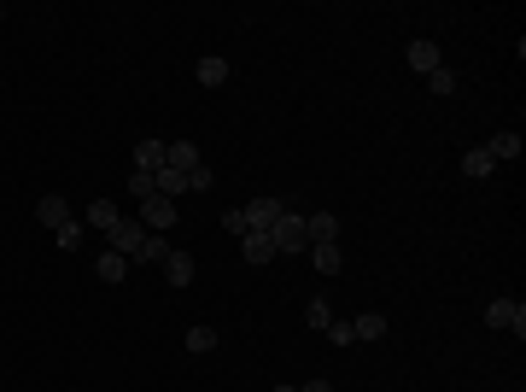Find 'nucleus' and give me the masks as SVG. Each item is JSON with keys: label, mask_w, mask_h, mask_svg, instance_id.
I'll use <instances>...</instances> for the list:
<instances>
[{"label": "nucleus", "mask_w": 526, "mask_h": 392, "mask_svg": "<svg viewBox=\"0 0 526 392\" xmlns=\"http://www.w3.org/2000/svg\"><path fill=\"white\" fill-rule=\"evenodd\" d=\"M187 351H194V357L217 351V328H211V323H194V328H187Z\"/></svg>", "instance_id": "aec40b11"}, {"label": "nucleus", "mask_w": 526, "mask_h": 392, "mask_svg": "<svg viewBox=\"0 0 526 392\" xmlns=\"http://www.w3.org/2000/svg\"><path fill=\"white\" fill-rule=\"evenodd\" d=\"M427 94H439V100H450V94H457V70H450V65H439V70H427Z\"/></svg>", "instance_id": "412c9836"}, {"label": "nucleus", "mask_w": 526, "mask_h": 392, "mask_svg": "<svg viewBox=\"0 0 526 392\" xmlns=\"http://www.w3.org/2000/svg\"><path fill=\"white\" fill-rule=\"evenodd\" d=\"M164 281H170V287H187V281H194V258L170 246V258H164Z\"/></svg>", "instance_id": "a211bd4d"}, {"label": "nucleus", "mask_w": 526, "mask_h": 392, "mask_svg": "<svg viewBox=\"0 0 526 392\" xmlns=\"http://www.w3.org/2000/svg\"><path fill=\"white\" fill-rule=\"evenodd\" d=\"M299 392H333V387H328V380H305V387H299Z\"/></svg>", "instance_id": "bb28decb"}, {"label": "nucleus", "mask_w": 526, "mask_h": 392, "mask_svg": "<svg viewBox=\"0 0 526 392\" xmlns=\"http://www.w3.org/2000/svg\"><path fill=\"white\" fill-rule=\"evenodd\" d=\"M491 170H498V158L485 153V147H468V153H462V176H468V182H491Z\"/></svg>", "instance_id": "f8f14e48"}, {"label": "nucleus", "mask_w": 526, "mask_h": 392, "mask_svg": "<svg viewBox=\"0 0 526 392\" xmlns=\"http://www.w3.org/2000/svg\"><path fill=\"white\" fill-rule=\"evenodd\" d=\"M240 258H246L251 269L275 264V240H269V235H258V228H251V235H240Z\"/></svg>", "instance_id": "9b49d317"}, {"label": "nucleus", "mask_w": 526, "mask_h": 392, "mask_svg": "<svg viewBox=\"0 0 526 392\" xmlns=\"http://www.w3.org/2000/svg\"><path fill=\"white\" fill-rule=\"evenodd\" d=\"M129 194H135V205H140V199H153V194H158V182L147 176V170H129Z\"/></svg>", "instance_id": "b1692460"}, {"label": "nucleus", "mask_w": 526, "mask_h": 392, "mask_svg": "<svg viewBox=\"0 0 526 392\" xmlns=\"http://www.w3.org/2000/svg\"><path fill=\"white\" fill-rule=\"evenodd\" d=\"M211 188H217V170H211V164H199L194 176H187V194H211Z\"/></svg>", "instance_id": "a878e982"}, {"label": "nucleus", "mask_w": 526, "mask_h": 392, "mask_svg": "<svg viewBox=\"0 0 526 392\" xmlns=\"http://www.w3.org/2000/svg\"><path fill=\"white\" fill-rule=\"evenodd\" d=\"M53 240H59V252H83V246H88V223L76 217V223H65Z\"/></svg>", "instance_id": "6ab92c4d"}, {"label": "nucleus", "mask_w": 526, "mask_h": 392, "mask_svg": "<svg viewBox=\"0 0 526 392\" xmlns=\"http://www.w3.org/2000/svg\"><path fill=\"white\" fill-rule=\"evenodd\" d=\"M480 323L485 328H503V334H514V340H526V299H485Z\"/></svg>", "instance_id": "f03ea898"}, {"label": "nucleus", "mask_w": 526, "mask_h": 392, "mask_svg": "<svg viewBox=\"0 0 526 392\" xmlns=\"http://www.w3.org/2000/svg\"><path fill=\"white\" fill-rule=\"evenodd\" d=\"M94 276L106 281V287H117V281H129V258L111 252V246H100V252H94Z\"/></svg>", "instance_id": "9d476101"}, {"label": "nucleus", "mask_w": 526, "mask_h": 392, "mask_svg": "<svg viewBox=\"0 0 526 392\" xmlns=\"http://www.w3.org/2000/svg\"><path fill=\"white\" fill-rule=\"evenodd\" d=\"M305 235L310 246H339V217L333 211H305Z\"/></svg>", "instance_id": "0eeeda50"}, {"label": "nucleus", "mask_w": 526, "mask_h": 392, "mask_svg": "<svg viewBox=\"0 0 526 392\" xmlns=\"http://www.w3.org/2000/svg\"><path fill=\"white\" fill-rule=\"evenodd\" d=\"M117 217H124V211L111 205V199H94V205L83 211V223H88V228H100V235H111V228H117Z\"/></svg>", "instance_id": "2eb2a0df"}, {"label": "nucleus", "mask_w": 526, "mask_h": 392, "mask_svg": "<svg viewBox=\"0 0 526 392\" xmlns=\"http://www.w3.org/2000/svg\"><path fill=\"white\" fill-rule=\"evenodd\" d=\"M106 246H111V252H124L129 264H135L140 246H147V228H140V217H117V228L106 235Z\"/></svg>", "instance_id": "7ed1b4c3"}, {"label": "nucleus", "mask_w": 526, "mask_h": 392, "mask_svg": "<svg viewBox=\"0 0 526 392\" xmlns=\"http://www.w3.org/2000/svg\"><path fill=\"white\" fill-rule=\"evenodd\" d=\"M140 228H147V235H170V228H176V199H164V194L140 199Z\"/></svg>", "instance_id": "20e7f679"}, {"label": "nucleus", "mask_w": 526, "mask_h": 392, "mask_svg": "<svg viewBox=\"0 0 526 392\" xmlns=\"http://www.w3.org/2000/svg\"><path fill=\"white\" fill-rule=\"evenodd\" d=\"M310 264H316V276H339V269H346V252H339V246H310Z\"/></svg>", "instance_id": "f3484780"}, {"label": "nucleus", "mask_w": 526, "mask_h": 392, "mask_svg": "<svg viewBox=\"0 0 526 392\" xmlns=\"http://www.w3.org/2000/svg\"><path fill=\"white\" fill-rule=\"evenodd\" d=\"M269 240H275V258H299V252H310L305 211H299V205H287V211H281V223L269 228Z\"/></svg>", "instance_id": "f257e3e1"}, {"label": "nucleus", "mask_w": 526, "mask_h": 392, "mask_svg": "<svg viewBox=\"0 0 526 392\" xmlns=\"http://www.w3.org/2000/svg\"><path fill=\"white\" fill-rule=\"evenodd\" d=\"M322 334H328V346H357V340H351V323H346V316H333Z\"/></svg>", "instance_id": "393cba45"}, {"label": "nucleus", "mask_w": 526, "mask_h": 392, "mask_svg": "<svg viewBox=\"0 0 526 392\" xmlns=\"http://www.w3.org/2000/svg\"><path fill=\"white\" fill-rule=\"evenodd\" d=\"M351 323V340H357V346H374V340H387V316H380V310H357V316H346Z\"/></svg>", "instance_id": "6e6552de"}, {"label": "nucleus", "mask_w": 526, "mask_h": 392, "mask_svg": "<svg viewBox=\"0 0 526 392\" xmlns=\"http://www.w3.org/2000/svg\"><path fill=\"white\" fill-rule=\"evenodd\" d=\"M275 392H299V387H287V380H281V387H275Z\"/></svg>", "instance_id": "cd10ccee"}, {"label": "nucleus", "mask_w": 526, "mask_h": 392, "mask_svg": "<svg viewBox=\"0 0 526 392\" xmlns=\"http://www.w3.org/2000/svg\"><path fill=\"white\" fill-rule=\"evenodd\" d=\"M199 164H205V153H199L194 140H170V147H164V170H176L181 182H187V176H194Z\"/></svg>", "instance_id": "423d86ee"}, {"label": "nucleus", "mask_w": 526, "mask_h": 392, "mask_svg": "<svg viewBox=\"0 0 526 392\" xmlns=\"http://www.w3.org/2000/svg\"><path fill=\"white\" fill-rule=\"evenodd\" d=\"M0 18H6V6H0Z\"/></svg>", "instance_id": "c85d7f7f"}, {"label": "nucleus", "mask_w": 526, "mask_h": 392, "mask_svg": "<svg viewBox=\"0 0 526 392\" xmlns=\"http://www.w3.org/2000/svg\"><path fill=\"white\" fill-rule=\"evenodd\" d=\"M480 147H485L491 158H498V164H509V158H521V135H514V129H498V135H491V140H480Z\"/></svg>", "instance_id": "4468645a"}, {"label": "nucleus", "mask_w": 526, "mask_h": 392, "mask_svg": "<svg viewBox=\"0 0 526 392\" xmlns=\"http://www.w3.org/2000/svg\"><path fill=\"white\" fill-rule=\"evenodd\" d=\"M36 223H42V228H53V235H59V228H65V223H76V211H70V199L47 194L42 205H36Z\"/></svg>", "instance_id": "1a4fd4ad"}, {"label": "nucleus", "mask_w": 526, "mask_h": 392, "mask_svg": "<svg viewBox=\"0 0 526 392\" xmlns=\"http://www.w3.org/2000/svg\"><path fill=\"white\" fill-rule=\"evenodd\" d=\"M403 65L416 70V76H427V70L444 65V53H439V42H433V36H416V42L403 47Z\"/></svg>", "instance_id": "39448f33"}, {"label": "nucleus", "mask_w": 526, "mask_h": 392, "mask_svg": "<svg viewBox=\"0 0 526 392\" xmlns=\"http://www.w3.org/2000/svg\"><path fill=\"white\" fill-rule=\"evenodd\" d=\"M164 258H170V240L164 235H147V246H140L135 264H164Z\"/></svg>", "instance_id": "5701e85b"}, {"label": "nucleus", "mask_w": 526, "mask_h": 392, "mask_svg": "<svg viewBox=\"0 0 526 392\" xmlns=\"http://www.w3.org/2000/svg\"><path fill=\"white\" fill-rule=\"evenodd\" d=\"M194 76H199L205 88H222V83H228V59H222V53H205V59L194 65Z\"/></svg>", "instance_id": "dca6fc26"}, {"label": "nucleus", "mask_w": 526, "mask_h": 392, "mask_svg": "<svg viewBox=\"0 0 526 392\" xmlns=\"http://www.w3.org/2000/svg\"><path fill=\"white\" fill-rule=\"evenodd\" d=\"M328 323H333V305H328V299H310V305H305V328H316V334H322Z\"/></svg>", "instance_id": "4be33fe9"}, {"label": "nucleus", "mask_w": 526, "mask_h": 392, "mask_svg": "<svg viewBox=\"0 0 526 392\" xmlns=\"http://www.w3.org/2000/svg\"><path fill=\"white\" fill-rule=\"evenodd\" d=\"M164 147H170V140L147 135V140L135 147V170H147V176H158V170H164Z\"/></svg>", "instance_id": "ddd939ff"}]
</instances>
